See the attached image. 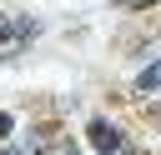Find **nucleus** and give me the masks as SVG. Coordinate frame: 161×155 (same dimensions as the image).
<instances>
[{"instance_id": "2", "label": "nucleus", "mask_w": 161, "mask_h": 155, "mask_svg": "<svg viewBox=\"0 0 161 155\" xmlns=\"http://www.w3.org/2000/svg\"><path fill=\"white\" fill-rule=\"evenodd\" d=\"M20 40H35V20H10V15H0V45H20Z\"/></svg>"}, {"instance_id": "5", "label": "nucleus", "mask_w": 161, "mask_h": 155, "mask_svg": "<svg viewBox=\"0 0 161 155\" xmlns=\"http://www.w3.org/2000/svg\"><path fill=\"white\" fill-rule=\"evenodd\" d=\"M0 155H25V150L20 145H0Z\"/></svg>"}, {"instance_id": "4", "label": "nucleus", "mask_w": 161, "mask_h": 155, "mask_svg": "<svg viewBox=\"0 0 161 155\" xmlns=\"http://www.w3.org/2000/svg\"><path fill=\"white\" fill-rule=\"evenodd\" d=\"M10 130H15V120H10V115H5V110H0V145H5V140H10Z\"/></svg>"}, {"instance_id": "1", "label": "nucleus", "mask_w": 161, "mask_h": 155, "mask_svg": "<svg viewBox=\"0 0 161 155\" xmlns=\"http://www.w3.org/2000/svg\"><path fill=\"white\" fill-rule=\"evenodd\" d=\"M86 135H91V145H96V150H106V155L126 150V140H121V130H116L111 120H91V130H86Z\"/></svg>"}, {"instance_id": "7", "label": "nucleus", "mask_w": 161, "mask_h": 155, "mask_svg": "<svg viewBox=\"0 0 161 155\" xmlns=\"http://www.w3.org/2000/svg\"><path fill=\"white\" fill-rule=\"evenodd\" d=\"M116 155H126V150H116Z\"/></svg>"}, {"instance_id": "3", "label": "nucleus", "mask_w": 161, "mask_h": 155, "mask_svg": "<svg viewBox=\"0 0 161 155\" xmlns=\"http://www.w3.org/2000/svg\"><path fill=\"white\" fill-rule=\"evenodd\" d=\"M136 90H141V95H156V90H161V60H151V65L141 70V80H136Z\"/></svg>"}, {"instance_id": "6", "label": "nucleus", "mask_w": 161, "mask_h": 155, "mask_svg": "<svg viewBox=\"0 0 161 155\" xmlns=\"http://www.w3.org/2000/svg\"><path fill=\"white\" fill-rule=\"evenodd\" d=\"M55 155H80V150H75V145H60V150H55Z\"/></svg>"}]
</instances>
